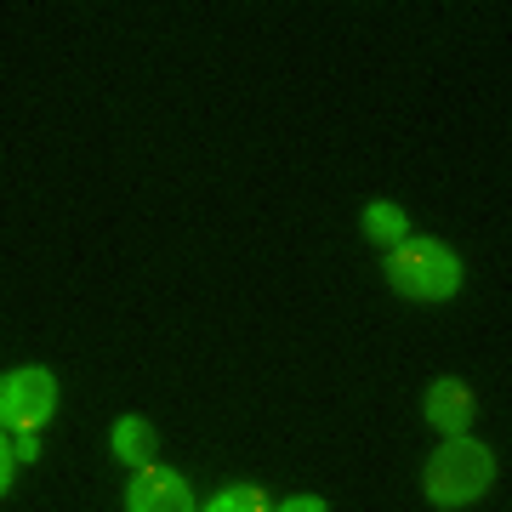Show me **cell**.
I'll return each mask as SVG.
<instances>
[{
  "mask_svg": "<svg viewBox=\"0 0 512 512\" xmlns=\"http://www.w3.org/2000/svg\"><path fill=\"white\" fill-rule=\"evenodd\" d=\"M387 279L404 302H450L461 291V262L444 251L439 239H399L387 256Z\"/></svg>",
  "mask_w": 512,
  "mask_h": 512,
  "instance_id": "cell-2",
  "label": "cell"
},
{
  "mask_svg": "<svg viewBox=\"0 0 512 512\" xmlns=\"http://www.w3.org/2000/svg\"><path fill=\"white\" fill-rule=\"evenodd\" d=\"M365 239H376V245H399V239H410V217H404L393 200L365 205Z\"/></svg>",
  "mask_w": 512,
  "mask_h": 512,
  "instance_id": "cell-7",
  "label": "cell"
},
{
  "mask_svg": "<svg viewBox=\"0 0 512 512\" xmlns=\"http://www.w3.org/2000/svg\"><path fill=\"white\" fill-rule=\"evenodd\" d=\"M126 512H200V507H194V490L171 467H143V473H131Z\"/></svg>",
  "mask_w": 512,
  "mask_h": 512,
  "instance_id": "cell-4",
  "label": "cell"
},
{
  "mask_svg": "<svg viewBox=\"0 0 512 512\" xmlns=\"http://www.w3.org/2000/svg\"><path fill=\"white\" fill-rule=\"evenodd\" d=\"M205 512H274V501L256 490V484H234V490H222Z\"/></svg>",
  "mask_w": 512,
  "mask_h": 512,
  "instance_id": "cell-8",
  "label": "cell"
},
{
  "mask_svg": "<svg viewBox=\"0 0 512 512\" xmlns=\"http://www.w3.org/2000/svg\"><path fill=\"white\" fill-rule=\"evenodd\" d=\"M12 478H18V456H12V444H6V433H0V495L12 490Z\"/></svg>",
  "mask_w": 512,
  "mask_h": 512,
  "instance_id": "cell-9",
  "label": "cell"
},
{
  "mask_svg": "<svg viewBox=\"0 0 512 512\" xmlns=\"http://www.w3.org/2000/svg\"><path fill=\"white\" fill-rule=\"evenodd\" d=\"M427 421L439 427L444 439H467V427L478 421V399H473V387L467 382H456V376H444V382H433L427 387Z\"/></svg>",
  "mask_w": 512,
  "mask_h": 512,
  "instance_id": "cell-5",
  "label": "cell"
},
{
  "mask_svg": "<svg viewBox=\"0 0 512 512\" xmlns=\"http://www.w3.org/2000/svg\"><path fill=\"white\" fill-rule=\"evenodd\" d=\"M274 512H325V501H319V495H291V501H279Z\"/></svg>",
  "mask_w": 512,
  "mask_h": 512,
  "instance_id": "cell-10",
  "label": "cell"
},
{
  "mask_svg": "<svg viewBox=\"0 0 512 512\" xmlns=\"http://www.w3.org/2000/svg\"><path fill=\"white\" fill-rule=\"evenodd\" d=\"M12 456H18V461H35V456H40V439H35V433H23V439L12 444Z\"/></svg>",
  "mask_w": 512,
  "mask_h": 512,
  "instance_id": "cell-11",
  "label": "cell"
},
{
  "mask_svg": "<svg viewBox=\"0 0 512 512\" xmlns=\"http://www.w3.org/2000/svg\"><path fill=\"white\" fill-rule=\"evenodd\" d=\"M490 484H495V456H490V444H478V439H444L433 450V461L421 467V490L444 512L484 501Z\"/></svg>",
  "mask_w": 512,
  "mask_h": 512,
  "instance_id": "cell-1",
  "label": "cell"
},
{
  "mask_svg": "<svg viewBox=\"0 0 512 512\" xmlns=\"http://www.w3.org/2000/svg\"><path fill=\"white\" fill-rule=\"evenodd\" d=\"M57 410V376L40 365H23L0 382V427H18V433H40Z\"/></svg>",
  "mask_w": 512,
  "mask_h": 512,
  "instance_id": "cell-3",
  "label": "cell"
},
{
  "mask_svg": "<svg viewBox=\"0 0 512 512\" xmlns=\"http://www.w3.org/2000/svg\"><path fill=\"white\" fill-rule=\"evenodd\" d=\"M114 456L126 461L131 473L154 467V456H160V433H154V421H143V416H120L114 421Z\"/></svg>",
  "mask_w": 512,
  "mask_h": 512,
  "instance_id": "cell-6",
  "label": "cell"
}]
</instances>
